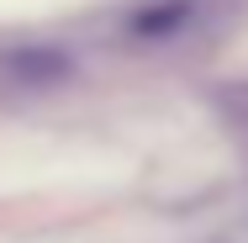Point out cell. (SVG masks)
Listing matches in <instances>:
<instances>
[{
	"mask_svg": "<svg viewBox=\"0 0 248 243\" xmlns=\"http://www.w3.org/2000/svg\"><path fill=\"white\" fill-rule=\"evenodd\" d=\"M180 16H185V0H180V5H158V11H143L132 27H138V32H164V27H180Z\"/></svg>",
	"mask_w": 248,
	"mask_h": 243,
	"instance_id": "obj_1",
	"label": "cell"
}]
</instances>
